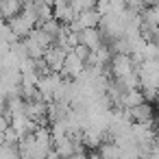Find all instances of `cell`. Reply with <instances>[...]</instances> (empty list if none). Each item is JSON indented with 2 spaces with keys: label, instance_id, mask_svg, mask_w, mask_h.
Here are the masks:
<instances>
[{
  "label": "cell",
  "instance_id": "9c48e42d",
  "mask_svg": "<svg viewBox=\"0 0 159 159\" xmlns=\"http://www.w3.org/2000/svg\"><path fill=\"white\" fill-rule=\"evenodd\" d=\"M20 11H22V2H20V0H2V2H0V16H2L5 20L16 18Z\"/></svg>",
  "mask_w": 159,
  "mask_h": 159
},
{
  "label": "cell",
  "instance_id": "277c9868",
  "mask_svg": "<svg viewBox=\"0 0 159 159\" xmlns=\"http://www.w3.org/2000/svg\"><path fill=\"white\" fill-rule=\"evenodd\" d=\"M33 139L44 157H48L52 152V135H50V129L46 124H37V129L33 131Z\"/></svg>",
  "mask_w": 159,
  "mask_h": 159
},
{
  "label": "cell",
  "instance_id": "7c38bea8",
  "mask_svg": "<svg viewBox=\"0 0 159 159\" xmlns=\"http://www.w3.org/2000/svg\"><path fill=\"white\" fill-rule=\"evenodd\" d=\"M142 20H144L146 24H150L152 29H159V2L152 5V7H146V9L142 11Z\"/></svg>",
  "mask_w": 159,
  "mask_h": 159
},
{
  "label": "cell",
  "instance_id": "ffe728a7",
  "mask_svg": "<svg viewBox=\"0 0 159 159\" xmlns=\"http://www.w3.org/2000/svg\"><path fill=\"white\" fill-rule=\"evenodd\" d=\"M155 100H157V105H159V89H157V94H155Z\"/></svg>",
  "mask_w": 159,
  "mask_h": 159
},
{
  "label": "cell",
  "instance_id": "8992f818",
  "mask_svg": "<svg viewBox=\"0 0 159 159\" xmlns=\"http://www.w3.org/2000/svg\"><path fill=\"white\" fill-rule=\"evenodd\" d=\"M79 44L85 46L89 52H94L100 46H105V39H102V35H100L98 29H85V31L79 33Z\"/></svg>",
  "mask_w": 159,
  "mask_h": 159
},
{
  "label": "cell",
  "instance_id": "2e32d148",
  "mask_svg": "<svg viewBox=\"0 0 159 159\" xmlns=\"http://www.w3.org/2000/svg\"><path fill=\"white\" fill-rule=\"evenodd\" d=\"M150 42H152L155 46H159V29L155 31V35H152V39H150Z\"/></svg>",
  "mask_w": 159,
  "mask_h": 159
},
{
  "label": "cell",
  "instance_id": "9a60e30c",
  "mask_svg": "<svg viewBox=\"0 0 159 159\" xmlns=\"http://www.w3.org/2000/svg\"><path fill=\"white\" fill-rule=\"evenodd\" d=\"M146 159H159V142H155L150 148H148V155Z\"/></svg>",
  "mask_w": 159,
  "mask_h": 159
},
{
  "label": "cell",
  "instance_id": "30bf717a",
  "mask_svg": "<svg viewBox=\"0 0 159 159\" xmlns=\"http://www.w3.org/2000/svg\"><path fill=\"white\" fill-rule=\"evenodd\" d=\"M142 102H146V100H144V96H142L139 89L124 92V96H122V107H124V109H133V107H137V105H142Z\"/></svg>",
  "mask_w": 159,
  "mask_h": 159
},
{
  "label": "cell",
  "instance_id": "5b68a950",
  "mask_svg": "<svg viewBox=\"0 0 159 159\" xmlns=\"http://www.w3.org/2000/svg\"><path fill=\"white\" fill-rule=\"evenodd\" d=\"M66 50H61L59 46H50L46 52H44V57H42V61L46 63V68L50 70V72H61V68H63V59H66Z\"/></svg>",
  "mask_w": 159,
  "mask_h": 159
},
{
  "label": "cell",
  "instance_id": "7a4b0ae2",
  "mask_svg": "<svg viewBox=\"0 0 159 159\" xmlns=\"http://www.w3.org/2000/svg\"><path fill=\"white\" fill-rule=\"evenodd\" d=\"M37 24H35V20L29 16V13H24V11H20L16 18H11L9 20V29L13 31V35L20 39V37H26L33 29H35Z\"/></svg>",
  "mask_w": 159,
  "mask_h": 159
},
{
  "label": "cell",
  "instance_id": "ba28073f",
  "mask_svg": "<svg viewBox=\"0 0 159 159\" xmlns=\"http://www.w3.org/2000/svg\"><path fill=\"white\" fill-rule=\"evenodd\" d=\"M52 20H57L59 24L68 26V24H72L76 20V13L72 11L70 2L68 5H59V7H52Z\"/></svg>",
  "mask_w": 159,
  "mask_h": 159
},
{
  "label": "cell",
  "instance_id": "8fae6325",
  "mask_svg": "<svg viewBox=\"0 0 159 159\" xmlns=\"http://www.w3.org/2000/svg\"><path fill=\"white\" fill-rule=\"evenodd\" d=\"M98 157L100 159H120V148L113 142H102L98 146Z\"/></svg>",
  "mask_w": 159,
  "mask_h": 159
},
{
  "label": "cell",
  "instance_id": "6da1fadb",
  "mask_svg": "<svg viewBox=\"0 0 159 159\" xmlns=\"http://www.w3.org/2000/svg\"><path fill=\"white\" fill-rule=\"evenodd\" d=\"M9 129L22 139V137H29V135H33V131L37 129V122H33L29 116H24V113H18V116H11L9 118Z\"/></svg>",
  "mask_w": 159,
  "mask_h": 159
},
{
  "label": "cell",
  "instance_id": "44dd1931",
  "mask_svg": "<svg viewBox=\"0 0 159 159\" xmlns=\"http://www.w3.org/2000/svg\"><path fill=\"white\" fill-rule=\"evenodd\" d=\"M68 2H72V0H68Z\"/></svg>",
  "mask_w": 159,
  "mask_h": 159
},
{
  "label": "cell",
  "instance_id": "5bb4252c",
  "mask_svg": "<svg viewBox=\"0 0 159 159\" xmlns=\"http://www.w3.org/2000/svg\"><path fill=\"white\" fill-rule=\"evenodd\" d=\"M72 52H74L79 59H83V61H87V57H89V50H87L85 46H81V44H79V46H74V48H72Z\"/></svg>",
  "mask_w": 159,
  "mask_h": 159
},
{
  "label": "cell",
  "instance_id": "7402d4cb",
  "mask_svg": "<svg viewBox=\"0 0 159 159\" xmlns=\"http://www.w3.org/2000/svg\"><path fill=\"white\" fill-rule=\"evenodd\" d=\"M0 2H2V0H0Z\"/></svg>",
  "mask_w": 159,
  "mask_h": 159
},
{
  "label": "cell",
  "instance_id": "4fadbf2b",
  "mask_svg": "<svg viewBox=\"0 0 159 159\" xmlns=\"http://www.w3.org/2000/svg\"><path fill=\"white\" fill-rule=\"evenodd\" d=\"M61 26H63V24H59L57 20H48V22L39 24V29H42V31H44V33H46L50 39H52V44H55V39L59 37V33H61Z\"/></svg>",
  "mask_w": 159,
  "mask_h": 159
},
{
  "label": "cell",
  "instance_id": "d6986e66",
  "mask_svg": "<svg viewBox=\"0 0 159 159\" xmlns=\"http://www.w3.org/2000/svg\"><path fill=\"white\" fill-rule=\"evenodd\" d=\"M46 159H61V157H57V155H55V152H50V155H48V157H46Z\"/></svg>",
  "mask_w": 159,
  "mask_h": 159
},
{
  "label": "cell",
  "instance_id": "e0dca14e",
  "mask_svg": "<svg viewBox=\"0 0 159 159\" xmlns=\"http://www.w3.org/2000/svg\"><path fill=\"white\" fill-rule=\"evenodd\" d=\"M68 159H87L83 152H76V155H72V157H68Z\"/></svg>",
  "mask_w": 159,
  "mask_h": 159
},
{
  "label": "cell",
  "instance_id": "ac0fdd59",
  "mask_svg": "<svg viewBox=\"0 0 159 159\" xmlns=\"http://www.w3.org/2000/svg\"><path fill=\"white\" fill-rule=\"evenodd\" d=\"M87 159H100V157H98V152H92V155H87Z\"/></svg>",
  "mask_w": 159,
  "mask_h": 159
},
{
  "label": "cell",
  "instance_id": "52a82bcc",
  "mask_svg": "<svg viewBox=\"0 0 159 159\" xmlns=\"http://www.w3.org/2000/svg\"><path fill=\"white\" fill-rule=\"evenodd\" d=\"M129 113H131V122L133 124H152V118H155L152 107L148 102H142V105L129 109Z\"/></svg>",
  "mask_w": 159,
  "mask_h": 159
},
{
  "label": "cell",
  "instance_id": "3957f363",
  "mask_svg": "<svg viewBox=\"0 0 159 159\" xmlns=\"http://www.w3.org/2000/svg\"><path fill=\"white\" fill-rule=\"evenodd\" d=\"M83 70H85V61H83V59H79V57L70 50V52L66 55V59H63V68H61V72H59V74H61L63 79H72V81H74Z\"/></svg>",
  "mask_w": 159,
  "mask_h": 159
}]
</instances>
